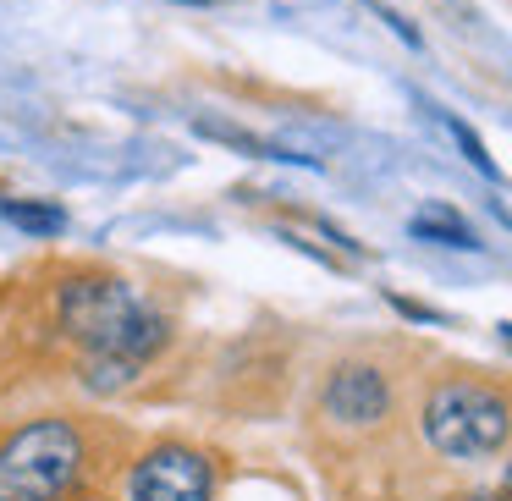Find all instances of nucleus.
<instances>
[{"instance_id":"obj_12","label":"nucleus","mask_w":512,"mask_h":501,"mask_svg":"<svg viewBox=\"0 0 512 501\" xmlns=\"http://www.w3.org/2000/svg\"><path fill=\"white\" fill-rule=\"evenodd\" d=\"M182 6H210V0H182Z\"/></svg>"},{"instance_id":"obj_1","label":"nucleus","mask_w":512,"mask_h":501,"mask_svg":"<svg viewBox=\"0 0 512 501\" xmlns=\"http://www.w3.org/2000/svg\"><path fill=\"white\" fill-rule=\"evenodd\" d=\"M61 331L78 342V375L89 391H122L166 347L171 320L116 276H78L61 287Z\"/></svg>"},{"instance_id":"obj_4","label":"nucleus","mask_w":512,"mask_h":501,"mask_svg":"<svg viewBox=\"0 0 512 501\" xmlns=\"http://www.w3.org/2000/svg\"><path fill=\"white\" fill-rule=\"evenodd\" d=\"M215 496V468L193 446H149L127 474V501H210Z\"/></svg>"},{"instance_id":"obj_7","label":"nucleus","mask_w":512,"mask_h":501,"mask_svg":"<svg viewBox=\"0 0 512 501\" xmlns=\"http://www.w3.org/2000/svg\"><path fill=\"white\" fill-rule=\"evenodd\" d=\"M193 133L199 138H210V144H226V149H237V155H254V160H287V166H320V160H309V155H292V149H281V144H265V138H254V133H243V127H226V122H193Z\"/></svg>"},{"instance_id":"obj_8","label":"nucleus","mask_w":512,"mask_h":501,"mask_svg":"<svg viewBox=\"0 0 512 501\" xmlns=\"http://www.w3.org/2000/svg\"><path fill=\"white\" fill-rule=\"evenodd\" d=\"M0 215L17 226V232H28V237H61L67 232V210L61 204H45V199H0Z\"/></svg>"},{"instance_id":"obj_13","label":"nucleus","mask_w":512,"mask_h":501,"mask_svg":"<svg viewBox=\"0 0 512 501\" xmlns=\"http://www.w3.org/2000/svg\"><path fill=\"white\" fill-rule=\"evenodd\" d=\"M67 501H94V496H67Z\"/></svg>"},{"instance_id":"obj_6","label":"nucleus","mask_w":512,"mask_h":501,"mask_svg":"<svg viewBox=\"0 0 512 501\" xmlns=\"http://www.w3.org/2000/svg\"><path fill=\"white\" fill-rule=\"evenodd\" d=\"M408 232L419 237V243H441V248H479L474 226H468L452 204H424V210L408 221Z\"/></svg>"},{"instance_id":"obj_14","label":"nucleus","mask_w":512,"mask_h":501,"mask_svg":"<svg viewBox=\"0 0 512 501\" xmlns=\"http://www.w3.org/2000/svg\"><path fill=\"white\" fill-rule=\"evenodd\" d=\"M507 479H512V474H507Z\"/></svg>"},{"instance_id":"obj_9","label":"nucleus","mask_w":512,"mask_h":501,"mask_svg":"<svg viewBox=\"0 0 512 501\" xmlns=\"http://www.w3.org/2000/svg\"><path fill=\"white\" fill-rule=\"evenodd\" d=\"M441 122H446V133H452V138H457V149H463V155H468V166H474V171H479V177H490V182H501V171H496V160H490V149H485V144H479V133H474V127H468V122H457V116H441Z\"/></svg>"},{"instance_id":"obj_5","label":"nucleus","mask_w":512,"mask_h":501,"mask_svg":"<svg viewBox=\"0 0 512 501\" xmlns=\"http://www.w3.org/2000/svg\"><path fill=\"white\" fill-rule=\"evenodd\" d=\"M386 408H391V386L369 364H342L325 386V413L336 424H380Z\"/></svg>"},{"instance_id":"obj_2","label":"nucleus","mask_w":512,"mask_h":501,"mask_svg":"<svg viewBox=\"0 0 512 501\" xmlns=\"http://www.w3.org/2000/svg\"><path fill=\"white\" fill-rule=\"evenodd\" d=\"M89 468V441L72 419H28L0 441V501H67Z\"/></svg>"},{"instance_id":"obj_3","label":"nucleus","mask_w":512,"mask_h":501,"mask_svg":"<svg viewBox=\"0 0 512 501\" xmlns=\"http://www.w3.org/2000/svg\"><path fill=\"white\" fill-rule=\"evenodd\" d=\"M424 441L441 457L457 463H474L507 446L512 435V408L496 386H479V380H441V386L424 397Z\"/></svg>"},{"instance_id":"obj_11","label":"nucleus","mask_w":512,"mask_h":501,"mask_svg":"<svg viewBox=\"0 0 512 501\" xmlns=\"http://www.w3.org/2000/svg\"><path fill=\"white\" fill-rule=\"evenodd\" d=\"M501 342H507V347H512V320H507V325H501Z\"/></svg>"},{"instance_id":"obj_10","label":"nucleus","mask_w":512,"mask_h":501,"mask_svg":"<svg viewBox=\"0 0 512 501\" xmlns=\"http://www.w3.org/2000/svg\"><path fill=\"white\" fill-rule=\"evenodd\" d=\"M391 309H402L408 320H424V325H435V320H441L435 309H419V303H408V298H391Z\"/></svg>"}]
</instances>
